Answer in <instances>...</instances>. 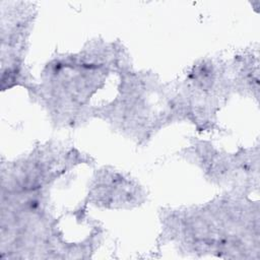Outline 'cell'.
<instances>
[{
    "label": "cell",
    "mask_w": 260,
    "mask_h": 260,
    "mask_svg": "<svg viewBox=\"0 0 260 260\" xmlns=\"http://www.w3.org/2000/svg\"><path fill=\"white\" fill-rule=\"evenodd\" d=\"M94 119L144 145L158 131L178 122L174 87L155 73L135 70L130 64L121 71L113 99L99 109Z\"/></svg>",
    "instance_id": "obj_3"
},
{
    "label": "cell",
    "mask_w": 260,
    "mask_h": 260,
    "mask_svg": "<svg viewBox=\"0 0 260 260\" xmlns=\"http://www.w3.org/2000/svg\"><path fill=\"white\" fill-rule=\"evenodd\" d=\"M36 4L26 1L0 2L1 90L16 86L28 93L36 81L25 64L30 32L37 11Z\"/></svg>",
    "instance_id": "obj_6"
},
{
    "label": "cell",
    "mask_w": 260,
    "mask_h": 260,
    "mask_svg": "<svg viewBox=\"0 0 260 260\" xmlns=\"http://www.w3.org/2000/svg\"><path fill=\"white\" fill-rule=\"evenodd\" d=\"M181 155L195 165L204 178L226 191L250 194L259 185V154L255 148L228 152L203 139H193Z\"/></svg>",
    "instance_id": "obj_5"
},
{
    "label": "cell",
    "mask_w": 260,
    "mask_h": 260,
    "mask_svg": "<svg viewBox=\"0 0 260 260\" xmlns=\"http://www.w3.org/2000/svg\"><path fill=\"white\" fill-rule=\"evenodd\" d=\"M130 64L121 43L92 40L78 52L52 57L29 95L45 110L53 126L75 129L94 119L99 108L95 98Z\"/></svg>",
    "instance_id": "obj_1"
},
{
    "label": "cell",
    "mask_w": 260,
    "mask_h": 260,
    "mask_svg": "<svg viewBox=\"0 0 260 260\" xmlns=\"http://www.w3.org/2000/svg\"><path fill=\"white\" fill-rule=\"evenodd\" d=\"M147 193L130 175L112 167L94 172L89 182L85 203L110 210H129L144 204Z\"/></svg>",
    "instance_id": "obj_7"
},
{
    "label": "cell",
    "mask_w": 260,
    "mask_h": 260,
    "mask_svg": "<svg viewBox=\"0 0 260 260\" xmlns=\"http://www.w3.org/2000/svg\"><path fill=\"white\" fill-rule=\"evenodd\" d=\"M173 87L178 122L187 121L199 132L219 129L218 112L233 93L229 62L202 58Z\"/></svg>",
    "instance_id": "obj_4"
},
{
    "label": "cell",
    "mask_w": 260,
    "mask_h": 260,
    "mask_svg": "<svg viewBox=\"0 0 260 260\" xmlns=\"http://www.w3.org/2000/svg\"><path fill=\"white\" fill-rule=\"evenodd\" d=\"M160 223L161 243H171L180 252L231 259L258 258L259 203L249 194L225 191L202 204L164 209Z\"/></svg>",
    "instance_id": "obj_2"
},
{
    "label": "cell",
    "mask_w": 260,
    "mask_h": 260,
    "mask_svg": "<svg viewBox=\"0 0 260 260\" xmlns=\"http://www.w3.org/2000/svg\"><path fill=\"white\" fill-rule=\"evenodd\" d=\"M258 54L252 51L245 52L229 62L233 93L255 98L259 93Z\"/></svg>",
    "instance_id": "obj_8"
}]
</instances>
